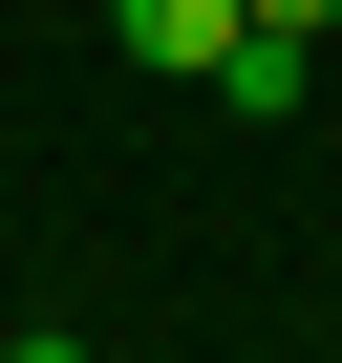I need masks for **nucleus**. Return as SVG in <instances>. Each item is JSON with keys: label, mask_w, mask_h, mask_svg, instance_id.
Instances as JSON below:
<instances>
[{"label": "nucleus", "mask_w": 342, "mask_h": 363, "mask_svg": "<svg viewBox=\"0 0 342 363\" xmlns=\"http://www.w3.org/2000/svg\"><path fill=\"white\" fill-rule=\"evenodd\" d=\"M107 43H128L150 86H214V65L257 43V0H107Z\"/></svg>", "instance_id": "obj_1"}, {"label": "nucleus", "mask_w": 342, "mask_h": 363, "mask_svg": "<svg viewBox=\"0 0 342 363\" xmlns=\"http://www.w3.org/2000/svg\"><path fill=\"white\" fill-rule=\"evenodd\" d=\"M257 22H278V43H321V22H342V0H257Z\"/></svg>", "instance_id": "obj_2"}, {"label": "nucleus", "mask_w": 342, "mask_h": 363, "mask_svg": "<svg viewBox=\"0 0 342 363\" xmlns=\"http://www.w3.org/2000/svg\"><path fill=\"white\" fill-rule=\"evenodd\" d=\"M0 363H86V342H65V320H22V342H0Z\"/></svg>", "instance_id": "obj_3"}]
</instances>
